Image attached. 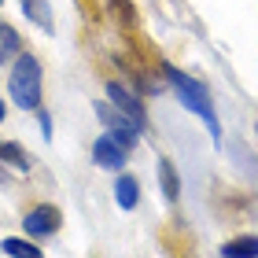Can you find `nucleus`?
I'll list each match as a JSON object with an SVG mask.
<instances>
[{
  "mask_svg": "<svg viewBox=\"0 0 258 258\" xmlns=\"http://www.w3.org/2000/svg\"><path fill=\"white\" fill-rule=\"evenodd\" d=\"M107 100H111L118 111H125V114H129V118H133L140 129L148 125V114H144V107H140V100H137L125 85H122V81H107Z\"/></svg>",
  "mask_w": 258,
  "mask_h": 258,
  "instance_id": "nucleus-5",
  "label": "nucleus"
},
{
  "mask_svg": "<svg viewBox=\"0 0 258 258\" xmlns=\"http://www.w3.org/2000/svg\"><path fill=\"white\" fill-rule=\"evenodd\" d=\"M0 251H4L8 258H41V247L30 240H19V236H8L4 243H0Z\"/></svg>",
  "mask_w": 258,
  "mask_h": 258,
  "instance_id": "nucleus-13",
  "label": "nucleus"
},
{
  "mask_svg": "<svg viewBox=\"0 0 258 258\" xmlns=\"http://www.w3.org/2000/svg\"><path fill=\"white\" fill-rule=\"evenodd\" d=\"M114 199H118L122 210H133L140 203V181L133 177V173H122V177L114 181Z\"/></svg>",
  "mask_w": 258,
  "mask_h": 258,
  "instance_id": "nucleus-9",
  "label": "nucleus"
},
{
  "mask_svg": "<svg viewBox=\"0 0 258 258\" xmlns=\"http://www.w3.org/2000/svg\"><path fill=\"white\" fill-rule=\"evenodd\" d=\"M107 11L114 15V22H118V26H137V22H140L133 0H107Z\"/></svg>",
  "mask_w": 258,
  "mask_h": 258,
  "instance_id": "nucleus-14",
  "label": "nucleus"
},
{
  "mask_svg": "<svg viewBox=\"0 0 258 258\" xmlns=\"http://www.w3.org/2000/svg\"><path fill=\"white\" fill-rule=\"evenodd\" d=\"M125 159H129V151L118 148L107 133L96 137V144H92V162H96L100 170H122V166H125Z\"/></svg>",
  "mask_w": 258,
  "mask_h": 258,
  "instance_id": "nucleus-6",
  "label": "nucleus"
},
{
  "mask_svg": "<svg viewBox=\"0 0 258 258\" xmlns=\"http://www.w3.org/2000/svg\"><path fill=\"white\" fill-rule=\"evenodd\" d=\"M96 118L103 122V129H107V137L114 140V144L118 148H137V140H140V133H144V129H140L133 118H129L125 111H118L114 107V103H96Z\"/></svg>",
  "mask_w": 258,
  "mask_h": 258,
  "instance_id": "nucleus-3",
  "label": "nucleus"
},
{
  "mask_svg": "<svg viewBox=\"0 0 258 258\" xmlns=\"http://www.w3.org/2000/svg\"><path fill=\"white\" fill-rule=\"evenodd\" d=\"M41 129H44V137H52V118L44 111H41Z\"/></svg>",
  "mask_w": 258,
  "mask_h": 258,
  "instance_id": "nucleus-15",
  "label": "nucleus"
},
{
  "mask_svg": "<svg viewBox=\"0 0 258 258\" xmlns=\"http://www.w3.org/2000/svg\"><path fill=\"white\" fill-rule=\"evenodd\" d=\"M0 4H4V0H0Z\"/></svg>",
  "mask_w": 258,
  "mask_h": 258,
  "instance_id": "nucleus-17",
  "label": "nucleus"
},
{
  "mask_svg": "<svg viewBox=\"0 0 258 258\" xmlns=\"http://www.w3.org/2000/svg\"><path fill=\"white\" fill-rule=\"evenodd\" d=\"M159 188H162V196H166L170 203H177V196H181V177H177V166H173L170 159H159Z\"/></svg>",
  "mask_w": 258,
  "mask_h": 258,
  "instance_id": "nucleus-10",
  "label": "nucleus"
},
{
  "mask_svg": "<svg viewBox=\"0 0 258 258\" xmlns=\"http://www.w3.org/2000/svg\"><path fill=\"white\" fill-rule=\"evenodd\" d=\"M221 258H258V236L254 232H243V236H232L221 243Z\"/></svg>",
  "mask_w": 258,
  "mask_h": 258,
  "instance_id": "nucleus-7",
  "label": "nucleus"
},
{
  "mask_svg": "<svg viewBox=\"0 0 258 258\" xmlns=\"http://www.w3.org/2000/svg\"><path fill=\"white\" fill-rule=\"evenodd\" d=\"M162 74H166V81L173 89H177V96H181V103L188 107L192 114H199V118L207 122V129H210V137H221V129H218V114H214V100H210V92H207V85L203 81H196V78H188L184 70H177L173 63H166L162 67Z\"/></svg>",
  "mask_w": 258,
  "mask_h": 258,
  "instance_id": "nucleus-2",
  "label": "nucleus"
},
{
  "mask_svg": "<svg viewBox=\"0 0 258 258\" xmlns=\"http://www.w3.org/2000/svg\"><path fill=\"white\" fill-rule=\"evenodd\" d=\"M0 122H4V100H0Z\"/></svg>",
  "mask_w": 258,
  "mask_h": 258,
  "instance_id": "nucleus-16",
  "label": "nucleus"
},
{
  "mask_svg": "<svg viewBox=\"0 0 258 258\" xmlns=\"http://www.w3.org/2000/svg\"><path fill=\"white\" fill-rule=\"evenodd\" d=\"M19 52H22V37H19V30H15V26H8V22H0V67L11 63Z\"/></svg>",
  "mask_w": 258,
  "mask_h": 258,
  "instance_id": "nucleus-12",
  "label": "nucleus"
},
{
  "mask_svg": "<svg viewBox=\"0 0 258 258\" xmlns=\"http://www.w3.org/2000/svg\"><path fill=\"white\" fill-rule=\"evenodd\" d=\"M22 15H26L33 26H41V30H55V22H52V8H48V0H22Z\"/></svg>",
  "mask_w": 258,
  "mask_h": 258,
  "instance_id": "nucleus-11",
  "label": "nucleus"
},
{
  "mask_svg": "<svg viewBox=\"0 0 258 258\" xmlns=\"http://www.w3.org/2000/svg\"><path fill=\"white\" fill-rule=\"evenodd\" d=\"M22 229H26V236H33V240L55 236V232L63 229V210L52 207V203H37V207H30L26 214H22Z\"/></svg>",
  "mask_w": 258,
  "mask_h": 258,
  "instance_id": "nucleus-4",
  "label": "nucleus"
},
{
  "mask_svg": "<svg viewBox=\"0 0 258 258\" xmlns=\"http://www.w3.org/2000/svg\"><path fill=\"white\" fill-rule=\"evenodd\" d=\"M41 78H44L41 59L33 52H19L15 67H11V78H8V92L22 111H41V92H44Z\"/></svg>",
  "mask_w": 258,
  "mask_h": 258,
  "instance_id": "nucleus-1",
  "label": "nucleus"
},
{
  "mask_svg": "<svg viewBox=\"0 0 258 258\" xmlns=\"http://www.w3.org/2000/svg\"><path fill=\"white\" fill-rule=\"evenodd\" d=\"M0 162H4L8 170H19V173H30V170H33L30 151L19 148V144H11V140H4V144H0Z\"/></svg>",
  "mask_w": 258,
  "mask_h": 258,
  "instance_id": "nucleus-8",
  "label": "nucleus"
}]
</instances>
